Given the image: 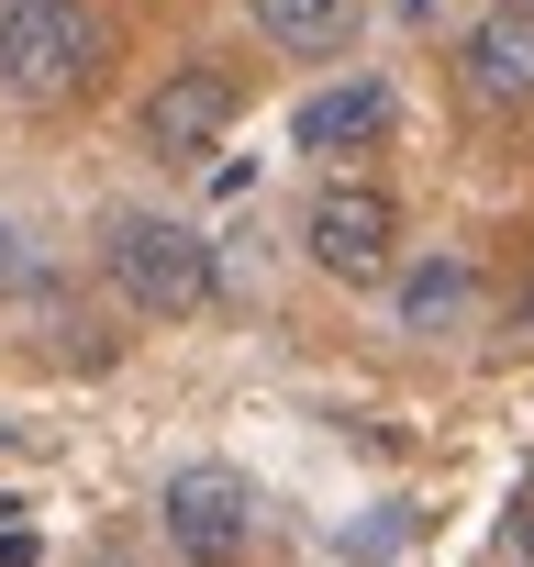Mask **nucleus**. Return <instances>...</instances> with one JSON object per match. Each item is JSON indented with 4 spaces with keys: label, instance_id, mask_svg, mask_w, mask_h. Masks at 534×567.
<instances>
[{
    "label": "nucleus",
    "instance_id": "1",
    "mask_svg": "<svg viewBox=\"0 0 534 567\" xmlns=\"http://www.w3.org/2000/svg\"><path fill=\"white\" fill-rule=\"evenodd\" d=\"M101 278L145 323H189V312L223 301V267H212L201 223H178V212H112L101 223Z\"/></svg>",
    "mask_w": 534,
    "mask_h": 567
},
{
    "label": "nucleus",
    "instance_id": "2",
    "mask_svg": "<svg viewBox=\"0 0 534 567\" xmlns=\"http://www.w3.org/2000/svg\"><path fill=\"white\" fill-rule=\"evenodd\" d=\"M101 23L79 12V0H0V90H12L23 112H68L90 101L101 79Z\"/></svg>",
    "mask_w": 534,
    "mask_h": 567
},
{
    "label": "nucleus",
    "instance_id": "3",
    "mask_svg": "<svg viewBox=\"0 0 534 567\" xmlns=\"http://www.w3.org/2000/svg\"><path fill=\"white\" fill-rule=\"evenodd\" d=\"M301 256L324 278H346V290H379V278L401 267V200L379 178H324L312 212H301Z\"/></svg>",
    "mask_w": 534,
    "mask_h": 567
},
{
    "label": "nucleus",
    "instance_id": "4",
    "mask_svg": "<svg viewBox=\"0 0 534 567\" xmlns=\"http://www.w3.org/2000/svg\"><path fill=\"white\" fill-rule=\"evenodd\" d=\"M156 523H167V556H189V567H234L245 545H256V489L234 478V467H167V489H156Z\"/></svg>",
    "mask_w": 534,
    "mask_h": 567
},
{
    "label": "nucleus",
    "instance_id": "5",
    "mask_svg": "<svg viewBox=\"0 0 534 567\" xmlns=\"http://www.w3.org/2000/svg\"><path fill=\"white\" fill-rule=\"evenodd\" d=\"M234 112H245V90H234V68H212V56H189V68H167L156 90H145V145L156 156H212L223 134H234Z\"/></svg>",
    "mask_w": 534,
    "mask_h": 567
},
{
    "label": "nucleus",
    "instance_id": "6",
    "mask_svg": "<svg viewBox=\"0 0 534 567\" xmlns=\"http://www.w3.org/2000/svg\"><path fill=\"white\" fill-rule=\"evenodd\" d=\"M456 68H468V101L479 112H534V0L479 12L468 45H456Z\"/></svg>",
    "mask_w": 534,
    "mask_h": 567
},
{
    "label": "nucleus",
    "instance_id": "7",
    "mask_svg": "<svg viewBox=\"0 0 534 567\" xmlns=\"http://www.w3.org/2000/svg\"><path fill=\"white\" fill-rule=\"evenodd\" d=\"M301 156H379L390 145V90L379 79H335V90H312L301 101Z\"/></svg>",
    "mask_w": 534,
    "mask_h": 567
},
{
    "label": "nucleus",
    "instance_id": "8",
    "mask_svg": "<svg viewBox=\"0 0 534 567\" xmlns=\"http://www.w3.org/2000/svg\"><path fill=\"white\" fill-rule=\"evenodd\" d=\"M390 312H401V334H456V323L479 312V267H468V256L401 267V278H390Z\"/></svg>",
    "mask_w": 534,
    "mask_h": 567
},
{
    "label": "nucleus",
    "instance_id": "9",
    "mask_svg": "<svg viewBox=\"0 0 534 567\" xmlns=\"http://www.w3.org/2000/svg\"><path fill=\"white\" fill-rule=\"evenodd\" d=\"M357 23H368V0H256V34L290 56H346Z\"/></svg>",
    "mask_w": 534,
    "mask_h": 567
},
{
    "label": "nucleus",
    "instance_id": "10",
    "mask_svg": "<svg viewBox=\"0 0 534 567\" xmlns=\"http://www.w3.org/2000/svg\"><path fill=\"white\" fill-rule=\"evenodd\" d=\"M0 567H34V534L23 523H0Z\"/></svg>",
    "mask_w": 534,
    "mask_h": 567
},
{
    "label": "nucleus",
    "instance_id": "11",
    "mask_svg": "<svg viewBox=\"0 0 534 567\" xmlns=\"http://www.w3.org/2000/svg\"><path fill=\"white\" fill-rule=\"evenodd\" d=\"M79 567H145V556H134V545H90Z\"/></svg>",
    "mask_w": 534,
    "mask_h": 567
}]
</instances>
